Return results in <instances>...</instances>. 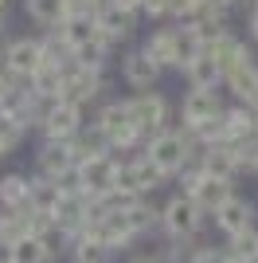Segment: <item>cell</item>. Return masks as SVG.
Here are the masks:
<instances>
[{"label":"cell","mask_w":258,"mask_h":263,"mask_svg":"<svg viewBox=\"0 0 258 263\" xmlns=\"http://www.w3.org/2000/svg\"><path fill=\"white\" fill-rule=\"evenodd\" d=\"M145 157H149L157 169H161L164 177H176L188 169V161H192V134L184 130H161V134H153L149 142H145Z\"/></svg>","instance_id":"cell-1"},{"label":"cell","mask_w":258,"mask_h":263,"mask_svg":"<svg viewBox=\"0 0 258 263\" xmlns=\"http://www.w3.org/2000/svg\"><path fill=\"white\" fill-rule=\"evenodd\" d=\"M180 177H184V197H192L200 212H219L227 200L235 197V181L231 177H204L200 165L184 169Z\"/></svg>","instance_id":"cell-2"},{"label":"cell","mask_w":258,"mask_h":263,"mask_svg":"<svg viewBox=\"0 0 258 263\" xmlns=\"http://www.w3.org/2000/svg\"><path fill=\"white\" fill-rule=\"evenodd\" d=\"M125 110H129V118H133V126L141 130L145 142L153 134L168 130V99H161L157 90H137L133 99H125Z\"/></svg>","instance_id":"cell-3"},{"label":"cell","mask_w":258,"mask_h":263,"mask_svg":"<svg viewBox=\"0 0 258 263\" xmlns=\"http://www.w3.org/2000/svg\"><path fill=\"white\" fill-rule=\"evenodd\" d=\"M94 126L106 134L110 149H133V145H145L141 130L133 126V118H129L125 102H110V106H102V114H98Z\"/></svg>","instance_id":"cell-4"},{"label":"cell","mask_w":258,"mask_h":263,"mask_svg":"<svg viewBox=\"0 0 258 263\" xmlns=\"http://www.w3.org/2000/svg\"><path fill=\"white\" fill-rule=\"evenodd\" d=\"M114 177H118V161L110 154L102 157H86V161L75 165V181H78V193L90 200L106 197V193H114Z\"/></svg>","instance_id":"cell-5"},{"label":"cell","mask_w":258,"mask_h":263,"mask_svg":"<svg viewBox=\"0 0 258 263\" xmlns=\"http://www.w3.org/2000/svg\"><path fill=\"white\" fill-rule=\"evenodd\" d=\"M200 220H204V212L196 209V200L184 197V193H176V197L161 209V224L176 243H184L188 236H196V232H200Z\"/></svg>","instance_id":"cell-6"},{"label":"cell","mask_w":258,"mask_h":263,"mask_svg":"<svg viewBox=\"0 0 258 263\" xmlns=\"http://www.w3.org/2000/svg\"><path fill=\"white\" fill-rule=\"evenodd\" d=\"M39 130L47 142H71L78 130H82V110L78 106H67V102H51L43 110V122Z\"/></svg>","instance_id":"cell-7"},{"label":"cell","mask_w":258,"mask_h":263,"mask_svg":"<svg viewBox=\"0 0 258 263\" xmlns=\"http://www.w3.org/2000/svg\"><path fill=\"white\" fill-rule=\"evenodd\" d=\"M98 87H102V75L98 71H82V67H67L63 75V90H59V102H67V106H78L82 110V102H90L98 95Z\"/></svg>","instance_id":"cell-8"},{"label":"cell","mask_w":258,"mask_h":263,"mask_svg":"<svg viewBox=\"0 0 258 263\" xmlns=\"http://www.w3.org/2000/svg\"><path fill=\"white\" fill-rule=\"evenodd\" d=\"M223 118V102L215 90H188V99H184V130L192 134L207 122Z\"/></svg>","instance_id":"cell-9"},{"label":"cell","mask_w":258,"mask_h":263,"mask_svg":"<svg viewBox=\"0 0 258 263\" xmlns=\"http://www.w3.org/2000/svg\"><path fill=\"white\" fill-rule=\"evenodd\" d=\"M0 118H8V122H16L20 130H28V126H39L43 122V110H39V99H35L28 87H20V90H12L8 99L0 102Z\"/></svg>","instance_id":"cell-10"},{"label":"cell","mask_w":258,"mask_h":263,"mask_svg":"<svg viewBox=\"0 0 258 263\" xmlns=\"http://www.w3.org/2000/svg\"><path fill=\"white\" fill-rule=\"evenodd\" d=\"M75 154H71V142H47L35 154V173L47 177V181H59V177L75 173Z\"/></svg>","instance_id":"cell-11"},{"label":"cell","mask_w":258,"mask_h":263,"mask_svg":"<svg viewBox=\"0 0 258 263\" xmlns=\"http://www.w3.org/2000/svg\"><path fill=\"white\" fill-rule=\"evenodd\" d=\"M71 63H75V59H71ZM71 63H47V59H43L39 71L28 79V90H32L39 102H59V90H63V75H67V67H71Z\"/></svg>","instance_id":"cell-12"},{"label":"cell","mask_w":258,"mask_h":263,"mask_svg":"<svg viewBox=\"0 0 258 263\" xmlns=\"http://www.w3.org/2000/svg\"><path fill=\"white\" fill-rule=\"evenodd\" d=\"M39 63H43V44L39 40H16V44L8 47V75H16V79H32L35 71H39Z\"/></svg>","instance_id":"cell-13"},{"label":"cell","mask_w":258,"mask_h":263,"mask_svg":"<svg viewBox=\"0 0 258 263\" xmlns=\"http://www.w3.org/2000/svg\"><path fill=\"white\" fill-rule=\"evenodd\" d=\"M215 224H219V232H223L227 240H231V236H239V232L254 228V209H250L243 197H231L223 209L215 212Z\"/></svg>","instance_id":"cell-14"},{"label":"cell","mask_w":258,"mask_h":263,"mask_svg":"<svg viewBox=\"0 0 258 263\" xmlns=\"http://www.w3.org/2000/svg\"><path fill=\"white\" fill-rule=\"evenodd\" d=\"M227 87H231V95H235L243 106L258 110V63H254V59L239 63L235 71L227 75Z\"/></svg>","instance_id":"cell-15"},{"label":"cell","mask_w":258,"mask_h":263,"mask_svg":"<svg viewBox=\"0 0 258 263\" xmlns=\"http://www.w3.org/2000/svg\"><path fill=\"white\" fill-rule=\"evenodd\" d=\"M121 75H125L129 87H137V90H149L157 79H161V67L153 63L149 55H145V47L141 51H129L125 55V63H121Z\"/></svg>","instance_id":"cell-16"},{"label":"cell","mask_w":258,"mask_h":263,"mask_svg":"<svg viewBox=\"0 0 258 263\" xmlns=\"http://www.w3.org/2000/svg\"><path fill=\"white\" fill-rule=\"evenodd\" d=\"M32 200V181L20 173H4L0 177V209L4 212H24Z\"/></svg>","instance_id":"cell-17"},{"label":"cell","mask_w":258,"mask_h":263,"mask_svg":"<svg viewBox=\"0 0 258 263\" xmlns=\"http://www.w3.org/2000/svg\"><path fill=\"white\" fill-rule=\"evenodd\" d=\"M196 165H200V173H204V177H235L239 173V169H235V157H231V142L200 149Z\"/></svg>","instance_id":"cell-18"},{"label":"cell","mask_w":258,"mask_h":263,"mask_svg":"<svg viewBox=\"0 0 258 263\" xmlns=\"http://www.w3.org/2000/svg\"><path fill=\"white\" fill-rule=\"evenodd\" d=\"M219 79H223V71H219L211 51H200L192 63H188V83H192V90H215Z\"/></svg>","instance_id":"cell-19"},{"label":"cell","mask_w":258,"mask_h":263,"mask_svg":"<svg viewBox=\"0 0 258 263\" xmlns=\"http://www.w3.org/2000/svg\"><path fill=\"white\" fill-rule=\"evenodd\" d=\"M204 51H211V55H215V63H219V71H223V79L231 75V71H235L239 63H247V59H250V55H247V47L239 44V40H235L231 32H227V35H219V40H215L211 47H204Z\"/></svg>","instance_id":"cell-20"},{"label":"cell","mask_w":258,"mask_h":263,"mask_svg":"<svg viewBox=\"0 0 258 263\" xmlns=\"http://www.w3.org/2000/svg\"><path fill=\"white\" fill-rule=\"evenodd\" d=\"M223 134L227 142H247L258 134V118L250 106H235V110H223Z\"/></svg>","instance_id":"cell-21"},{"label":"cell","mask_w":258,"mask_h":263,"mask_svg":"<svg viewBox=\"0 0 258 263\" xmlns=\"http://www.w3.org/2000/svg\"><path fill=\"white\" fill-rule=\"evenodd\" d=\"M59 35L67 40V47L75 51V47H82V44H90V40H98V20L94 16H67L63 24H59Z\"/></svg>","instance_id":"cell-22"},{"label":"cell","mask_w":258,"mask_h":263,"mask_svg":"<svg viewBox=\"0 0 258 263\" xmlns=\"http://www.w3.org/2000/svg\"><path fill=\"white\" fill-rule=\"evenodd\" d=\"M71 154H75V161L102 157V154H110V142H106V134L98 130V126H82V130L71 138Z\"/></svg>","instance_id":"cell-23"},{"label":"cell","mask_w":258,"mask_h":263,"mask_svg":"<svg viewBox=\"0 0 258 263\" xmlns=\"http://www.w3.org/2000/svg\"><path fill=\"white\" fill-rule=\"evenodd\" d=\"M200 51H204V47H200V40H196L192 24L172 28V67H184V71H188V63H192Z\"/></svg>","instance_id":"cell-24"},{"label":"cell","mask_w":258,"mask_h":263,"mask_svg":"<svg viewBox=\"0 0 258 263\" xmlns=\"http://www.w3.org/2000/svg\"><path fill=\"white\" fill-rule=\"evenodd\" d=\"M125 165H129V177H133L137 197H145V193H153V189H161V185H164V173H161V169H157V165H153L145 154L133 157V161H125Z\"/></svg>","instance_id":"cell-25"},{"label":"cell","mask_w":258,"mask_h":263,"mask_svg":"<svg viewBox=\"0 0 258 263\" xmlns=\"http://www.w3.org/2000/svg\"><path fill=\"white\" fill-rule=\"evenodd\" d=\"M106 51H110V40L106 35H98V40H90V44L75 47L71 51V59H75V67H82V71H106Z\"/></svg>","instance_id":"cell-26"},{"label":"cell","mask_w":258,"mask_h":263,"mask_svg":"<svg viewBox=\"0 0 258 263\" xmlns=\"http://www.w3.org/2000/svg\"><path fill=\"white\" fill-rule=\"evenodd\" d=\"M59 200H63V189L55 185V181H47V177H35L32 181V200H28L32 212H47V216H51V212L59 209Z\"/></svg>","instance_id":"cell-27"},{"label":"cell","mask_w":258,"mask_h":263,"mask_svg":"<svg viewBox=\"0 0 258 263\" xmlns=\"http://www.w3.org/2000/svg\"><path fill=\"white\" fill-rule=\"evenodd\" d=\"M129 28H133V16L118 12L114 4H106V8L98 12V32L106 35L110 44H114V40H121V35H129Z\"/></svg>","instance_id":"cell-28"},{"label":"cell","mask_w":258,"mask_h":263,"mask_svg":"<svg viewBox=\"0 0 258 263\" xmlns=\"http://www.w3.org/2000/svg\"><path fill=\"white\" fill-rule=\"evenodd\" d=\"M28 16L35 24H47V28H59L67 20V0H28Z\"/></svg>","instance_id":"cell-29"},{"label":"cell","mask_w":258,"mask_h":263,"mask_svg":"<svg viewBox=\"0 0 258 263\" xmlns=\"http://www.w3.org/2000/svg\"><path fill=\"white\" fill-rule=\"evenodd\" d=\"M8 263H47V252H43V243L35 236H24L8 248Z\"/></svg>","instance_id":"cell-30"},{"label":"cell","mask_w":258,"mask_h":263,"mask_svg":"<svg viewBox=\"0 0 258 263\" xmlns=\"http://www.w3.org/2000/svg\"><path fill=\"white\" fill-rule=\"evenodd\" d=\"M227 255H235V259H247V263H258V228H247L231 236L227 243Z\"/></svg>","instance_id":"cell-31"},{"label":"cell","mask_w":258,"mask_h":263,"mask_svg":"<svg viewBox=\"0 0 258 263\" xmlns=\"http://www.w3.org/2000/svg\"><path fill=\"white\" fill-rule=\"evenodd\" d=\"M145 55L157 67H172V28L168 32H153V40L145 44Z\"/></svg>","instance_id":"cell-32"},{"label":"cell","mask_w":258,"mask_h":263,"mask_svg":"<svg viewBox=\"0 0 258 263\" xmlns=\"http://www.w3.org/2000/svg\"><path fill=\"white\" fill-rule=\"evenodd\" d=\"M71 248H75V263H106V248H102V243H94L90 240V236H75V243H71Z\"/></svg>","instance_id":"cell-33"},{"label":"cell","mask_w":258,"mask_h":263,"mask_svg":"<svg viewBox=\"0 0 258 263\" xmlns=\"http://www.w3.org/2000/svg\"><path fill=\"white\" fill-rule=\"evenodd\" d=\"M207 4H211V0H168V16H176V20H196Z\"/></svg>","instance_id":"cell-34"},{"label":"cell","mask_w":258,"mask_h":263,"mask_svg":"<svg viewBox=\"0 0 258 263\" xmlns=\"http://www.w3.org/2000/svg\"><path fill=\"white\" fill-rule=\"evenodd\" d=\"M20 138H24V130H20V126H16V122L0 118V157L16 154V145H20Z\"/></svg>","instance_id":"cell-35"},{"label":"cell","mask_w":258,"mask_h":263,"mask_svg":"<svg viewBox=\"0 0 258 263\" xmlns=\"http://www.w3.org/2000/svg\"><path fill=\"white\" fill-rule=\"evenodd\" d=\"M184 263H227V248H196Z\"/></svg>","instance_id":"cell-36"},{"label":"cell","mask_w":258,"mask_h":263,"mask_svg":"<svg viewBox=\"0 0 258 263\" xmlns=\"http://www.w3.org/2000/svg\"><path fill=\"white\" fill-rule=\"evenodd\" d=\"M12 90H20V87H16V75H8V71H0V102L8 99Z\"/></svg>","instance_id":"cell-37"},{"label":"cell","mask_w":258,"mask_h":263,"mask_svg":"<svg viewBox=\"0 0 258 263\" xmlns=\"http://www.w3.org/2000/svg\"><path fill=\"white\" fill-rule=\"evenodd\" d=\"M110 4H114L118 12H125V16H137L141 12V0H110Z\"/></svg>","instance_id":"cell-38"},{"label":"cell","mask_w":258,"mask_h":263,"mask_svg":"<svg viewBox=\"0 0 258 263\" xmlns=\"http://www.w3.org/2000/svg\"><path fill=\"white\" fill-rule=\"evenodd\" d=\"M129 263H164V259H161V255H133Z\"/></svg>","instance_id":"cell-39"},{"label":"cell","mask_w":258,"mask_h":263,"mask_svg":"<svg viewBox=\"0 0 258 263\" xmlns=\"http://www.w3.org/2000/svg\"><path fill=\"white\" fill-rule=\"evenodd\" d=\"M250 32H254V40H258V4H254V12H250Z\"/></svg>","instance_id":"cell-40"},{"label":"cell","mask_w":258,"mask_h":263,"mask_svg":"<svg viewBox=\"0 0 258 263\" xmlns=\"http://www.w3.org/2000/svg\"><path fill=\"white\" fill-rule=\"evenodd\" d=\"M215 8H227V4H235V0H211Z\"/></svg>","instance_id":"cell-41"},{"label":"cell","mask_w":258,"mask_h":263,"mask_svg":"<svg viewBox=\"0 0 258 263\" xmlns=\"http://www.w3.org/2000/svg\"><path fill=\"white\" fill-rule=\"evenodd\" d=\"M227 263H247V259H235V255H227Z\"/></svg>","instance_id":"cell-42"},{"label":"cell","mask_w":258,"mask_h":263,"mask_svg":"<svg viewBox=\"0 0 258 263\" xmlns=\"http://www.w3.org/2000/svg\"><path fill=\"white\" fill-rule=\"evenodd\" d=\"M0 263H8V259H0Z\"/></svg>","instance_id":"cell-43"},{"label":"cell","mask_w":258,"mask_h":263,"mask_svg":"<svg viewBox=\"0 0 258 263\" xmlns=\"http://www.w3.org/2000/svg\"><path fill=\"white\" fill-rule=\"evenodd\" d=\"M254 118H258V110H254Z\"/></svg>","instance_id":"cell-44"},{"label":"cell","mask_w":258,"mask_h":263,"mask_svg":"<svg viewBox=\"0 0 258 263\" xmlns=\"http://www.w3.org/2000/svg\"><path fill=\"white\" fill-rule=\"evenodd\" d=\"M254 173H258V165H254Z\"/></svg>","instance_id":"cell-45"}]
</instances>
